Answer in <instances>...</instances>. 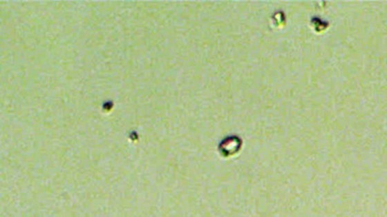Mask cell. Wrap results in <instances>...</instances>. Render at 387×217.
Instances as JSON below:
<instances>
[]
</instances>
